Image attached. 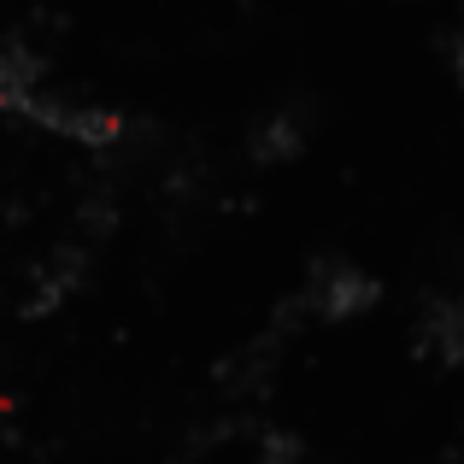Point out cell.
I'll return each mask as SVG.
<instances>
[{
  "instance_id": "cell-1",
  "label": "cell",
  "mask_w": 464,
  "mask_h": 464,
  "mask_svg": "<svg viewBox=\"0 0 464 464\" xmlns=\"http://www.w3.org/2000/svg\"><path fill=\"white\" fill-rule=\"evenodd\" d=\"M295 295H300V306H306V324L341 329V324H353V317L376 312V300H382V276L335 253V259H317L312 265L306 283H300Z\"/></svg>"
},
{
  "instance_id": "cell-2",
  "label": "cell",
  "mask_w": 464,
  "mask_h": 464,
  "mask_svg": "<svg viewBox=\"0 0 464 464\" xmlns=\"http://www.w3.org/2000/svg\"><path fill=\"white\" fill-rule=\"evenodd\" d=\"M24 118L30 124H42V130H53V136H65V141H77V148H89V153H112V148H124L130 141V112H118V106H106V101H71V94H53V89H42L30 106H24Z\"/></svg>"
},
{
  "instance_id": "cell-3",
  "label": "cell",
  "mask_w": 464,
  "mask_h": 464,
  "mask_svg": "<svg viewBox=\"0 0 464 464\" xmlns=\"http://www.w3.org/2000/svg\"><path fill=\"white\" fill-rule=\"evenodd\" d=\"M82 283H89V241H65V247H59L53 259L42 265V276H35V295L24 300V317H47V312H59Z\"/></svg>"
},
{
  "instance_id": "cell-4",
  "label": "cell",
  "mask_w": 464,
  "mask_h": 464,
  "mask_svg": "<svg viewBox=\"0 0 464 464\" xmlns=\"http://www.w3.org/2000/svg\"><path fill=\"white\" fill-rule=\"evenodd\" d=\"M418 347L441 364H464V288L453 295H430L423 300V317H418Z\"/></svg>"
},
{
  "instance_id": "cell-5",
  "label": "cell",
  "mask_w": 464,
  "mask_h": 464,
  "mask_svg": "<svg viewBox=\"0 0 464 464\" xmlns=\"http://www.w3.org/2000/svg\"><path fill=\"white\" fill-rule=\"evenodd\" d=\"M312 141V112L306 106H271L265 112V124L247 136L253 148V165H288V159H300Z\"/></svg>"
},
{
  "instance_id": "cell-6",
  "label": "cell",
  "mask_w": 464,
  "mask_h": 464,
  "mask_svg": "<svg viewBox=\"0 0 464 464\" xmlns=\"http://www.w3.org/2000/svg\"><path fill=\"white\" fill-rule=\"evenodd\" d=\"M47 89V59L35 53L30 42H0V112L24 118V106L35 101V94Z\"/></svg>"
},
{
  "instance_id": "cell-7",
  "label": "cell",
  "mask_w": 464,
  "mask_h": 464,
  "mask_svg": "<svg viewBox=\"0 0 464 464\" xmlns=\"http://www.w3.org/2000/svg\"><path fill=\"white\" fill-rule=\"evenodd\" d=\"M253 453H259V464H312V447L300 430H283V423H265L259 441H253Z\"/></svg>"
},
{
  "instance_id": "cell-8",
  "label": "cell",
  "mask_w": 464,
  "mask_h": 464,
  "mask_svg": "<svg viewBox=\"0 0 464 464\" xmlns=\"http://www.w3.org/2000/svg\"><path fill=\"white\" fill-rule=\"evenodd\" d=\"M441 47H447V71H453V82L464 89V30H453Z\"/></svg>"
}]
</instances>
